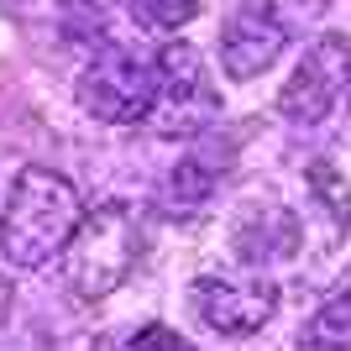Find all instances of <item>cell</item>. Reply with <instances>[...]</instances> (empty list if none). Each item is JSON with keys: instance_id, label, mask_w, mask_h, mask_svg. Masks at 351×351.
I'll return each mask as SVG.
<instances>
[{"instance_id": "obj_1", "label": "cell", "mask_w": 351, "mask_h": 351, "mask_svg": "<svg viewBox=\"0 0 351 351\" xmlns=\"http://www.w3.org/2000/svg\"><path fill=\"white\" fill-rule=\"evenodd\" d=\"M79 194L53 168H21L0 215V257L11 267H43L53 263L69 236L79 231Z\"/></svg>"}, {"instance_id": "obj_2", "label": "cell", "mask_w": 351, "mask_h": 351, "mask_svg": "<svg viewBox=\"0 0 351 351\" xmlns=\"http://www.w3.org/2000/svg\"><path fill=\"white\" fill-rule=\"evenodd\" d=\"M136 252H142V231L136 215L126 205H100L89 210V220H79V231L69 236V247L58 252L63 289L79 304H100L105 293H116L132 278Z\"/></svg>"}, {"instance_id": "obj_3", "label": "cell", "mask_w": 351, "mask_h": 351, "mask_svg": "<svg viewBox=\"0 0 351 351\" xmlns=\"http://www.w3.org/2000/svg\"><path fill=\"white\" fill-rule=\"evenodd\" d=\"M152 100H158V69L142 58H126V53H100V58L84 69L79 79V105L89 116L110 121V126H126V121H147L152 116Z\"/></svg>"}, {"instance_id": "obj_4", "label": "cell", "mask_w": 351, "mask_h": 351, "mask_svg": "<svg viewBox=\"0 0 351 351\" xmlns=\"http://www.w3.org/2000/svg\"><path fill=\"white\" fill-rule=\"evenodd\" d=\"M158 100H152V116L162 132H199L215 110V95L205 84V63L189 43H168L158 53Z\"/></svg>"}, {"instance_id": "obj_5", "label": "cell", "mask_w": 351, "mask_h": 351, "mask_svg": "<svg viewBox=\"0 0 351 351\" xmlns=\"http://www.w3.org/2000/svg\"><path fill=\"white\" fill-rule=\"evenodd\" d=\"M346 69H351L346 37H320V43L299 58V69L289 73V84L278 89V110L289 121H299V126H320V121L330 116V105L341 100Z\"/></svg>"}, {"instance_id": "obj_6", "label": "cell", "mask_w": 351, "mask_h": 351, "mask_svg": "<svg viewBox=\"0 0 351 351\" xmlns=\"http://www.w3.org/2000/svg\"><path fill=\"white\" fill-rule=\"evenodd\" d=\"M278 309V289L267 278H194V315L220 336H257Z\"/></svg>"}, {"instance_id": "obj_7", "label": "cell", "mask_w": 351, "mask_h": 351, "mask_svg": "<svg viewBox=\"0 0 351 351\" xmlns=\"http://www.w3.org/2000/svg\"><path fill=\"white\" fill-rule=\"evenodd\" d=\"M283 53V27L267 16V5H241L220 32V73L231 84H247L267 73Z\"/></svg>"}, {"instance_id": "obj_8", "label": "cell", "mask_w": 351, "mask_h": 351, "mask_svg": "<svg viewBox=\"0 0 351 351\" xmlns=\"http://www.w3.org/2000/svg\"><path fill=\"white\" fill-rule=\"evenodd\" d=\"M309 336L320 351H351V283L325 304V315L309 325Z\"/></svg>"}, {"instance_id": "obj_9", "label": "cell", "mask_w": 351, "mask_h": 351, "mask_svg": "<svg viewBox=\"0 0 351 351\" xmlns=\"http://www.w3.org/2000/svg\"><path fill=\"white\" fill-rule=\"evenodd\" d=\"M136 11H142V21H152V27L178 32L199 16V0H136Z\"/></svg>"}, {"instance_id": "obj_10", "label": "cell", "mask_w": 351, "mask_h": 351, "mask_svg": "<svg viewBox=\"0 0 351 351\" xmlns=\"http://www.w3.org/2000/svg\"><path fill=\"white\" fill-rule=\"evenodd\" d=\"M132 351H189V346H184L168 325H147V330H136V336H132Z\"/></svg>"}, {"instance_id": "obj_11", "label": "cell", "mask_w": 351, "mask_h": 351, "mask_svg": "<svg viewBox=\"0 0 351 351\" xmlns=\"http://www.w3.org/2000/svg\"><path fill=\"white\" fill-rule=\"evenodd\" d=\"M5 315H11V283L0 278V320H5Z\"/></svg>"}, {"instance_id": "obj_12", "label": "cell", "mask_w": 351, "mask_h": 351, "mask_svg": "<svg viewBox=\"0 0 351 351\" xmlns=\"http://www.w3.org/2000/svg\"><path fill=\"white\" fill-rule=\"evenodd\" d=\"M0 5H5V11H21V5H27V0H0Z\"/></svg>"}]
</instances>
